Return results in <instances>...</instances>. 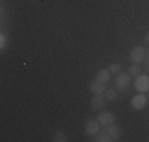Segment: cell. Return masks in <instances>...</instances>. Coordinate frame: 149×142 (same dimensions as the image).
<instances>
[{"mask_svg": "<svg viewBox=\"0 0 149 142\" xmlns=\"http://www.w3.org/2000/svg\"><path fill=\"white\" fill-rule=\"evenodd\" d=\"M135 88H136L140 93L149 92V77L148 76H143V74L136 76V79H135Z\"/></svg>", "mask_w": 149, "mask_h": 142, "instance_id": "cell-1", "label": "cell"}, {"mask_svg": "<svg viewBox=\"0 0 149 142\" xmlns=\"http://www.w3.org/2000/svg\"><path fill=\"white\" fill-rule=\"evenodd\" d=\"M84 131L89 136H97L98 131H100V122L98 120H87L86 125H84Z\"/></svg>", "mask_w": 149, "mask_h": 142, "instance_id": "cell-2", "label": "cell"}, {"mask_svg": "<svg viewBox=\"0 0 149 142\" xmlns=\"http://www.w3.org/2000/svg\"><path fill=\"white\" fill-rule=\"evenodd\" d=\"M97 120L100 122V125L102 126H108V125H111V123H114V114L113 112H108V111H103V112H98V117H97Z\"/></svg>", "mask_w": 149, "mask_h": 142, "instance_id": "cell-3", "label": "cell"}, {"mask_svg": "<svg viewBox=\"0 0 149 142\" xmlns=\"http://www.w3.org/2000/svg\"><path fill=\"white\" fill-rule=\"evenodd\" d=\"M146 104H148V97L144 93H138L132 98V108L133 109H138V111H140V109L146 108Z\"/></svg>", "mask_w": 149, "mask_h": 142, "instance_id": "cell-4", "label": "cell"}, {"mask_svg": "<svg viewBox=\"0 0 149 142\" xmlns=\"http://www.w3.org/2000/svg\"><path fill=\"white\" fill-rule=\"evenodd\" d=\"M144 54H146V51H144L143 46H135L132 49V54H130V59H132L133 63H141L144 59Z\"/></svg>", "mask_w": 149, "mask_h": 142, "instance_id": "cell-5", "label": "cell"}, {"mask_svg": "<svg viewBox=\"0 0 149 142\" xmlns=\"http://www.w3.org/2000/svg\"><path fill=\"white\" fill-rule=\"evenodd\" d=\"M105 97L103 95H94V98L91 99V108L92 111H102L105 108Z\"/></svg>", "mask_w": 149, "mask_h": 142, "instance_id": "cell-6", "label": "cell"}, {"mask_svg": "<svg viewBox=\"0 0 149 142\" xmlns=\"http://www.w3.org/2000/svg\"><path fill=\"white\" fill-rule=\"evenodd\" d=\"M130 74L127 73V74H122V73H119V76L116 77V87L120 88V90H124V88H127L130 85Z\"/></svg>", "mask_w": 149, "mask_h": 142, "instance_id": "cell-7", "label": "cell"}, {"mask_svg": "<svg viewBox=\"0 0 149 142\" xmlns=\"http://www.w3.org/2000/svg\"><path fill=\"white\" fill-rule=\"evenodd\" d=\"M89 88H91V92H92L94 95H103V93H105V84L98 82L97 79L92 81L91 85H89Z\"/></svg>", "mask_w": 149, "mask_h": 142, "instance_id": "cell-8", "label": "cell"}, {"mask_svg": "<svg viewBox=\"0 0 149 142\" xmlns=\"http://www.w3.org/2000/svg\"><path fill=\"white\" fill-rule=\"evenodd\" d=\"M108 134L111 136V139L113 141H119V137H120V128L116 125V123H111V125H108Z\"/></svg>", "mask_w": 149, "mask_h": 142, "instance_id": "cell-9", "label": "cell"}, {"mask_svg": "<svg viewBox=\"0 0 149 142\" xmlns=\"http://www.w3.org/2000/svg\"><path fill=\"white\" fill-rule=\"evenodd\" d=\"M109 79H111V73H109L108 68H106V70H100V71L97 73V81H98V82L106 84Z\"/></svg>", "mask_w": 149, "mask_h": 142, "instance_id": "cell-10", "label": "cell"}, {"mask_svg": "<svg viewBox=\"0 0 149 142\" xmlns=\"http://www.w3.org/2000/svg\"><path fill=\"white\" fill-rule=\"evenodd\" d=\"M52 141L54 142H67L68 137H67V134L63 133V131L57 130V131H54V134H52Z\"/></svg>", "mask_w": 149, "mask_h": 142, "instance_id": "cell-11", "label": "cell"}, {"mask_svg": "<svg viewBox=\"0 0 149 142\" xmlns=\"http://www.w3.org/2000/svg\"><path fill=\"white\" fill-rule=\"evenodd\" d=\"M95 141H98V142H111V136L108 134V130L106 131H98V134H97V139Z\"/></svg>", "mask_w": 149, "mask_h": 142, "instance_id": "cell-12", "label": "cell"}, {"mask_svg": "<svg viewBox=\"0 0 149 142\" xmlns=\"http://www.w3.org/2000/svg\"><path fill=\"white\" fill-rule=\"evenodd\" d=\"M103 97L106 101H116L118 99V92L116 90H111V88H108V90H105Z\"/></svg>", "mask_w": 149, "mask_h": 142, "instance_id": "cell-13", "label": "cell"}, {"mask_svg": "<svg viewBox=\"0 0 149 142\" xmlns=\"http://www.w3.org/2000/svg\"><path fill=\"white\" fill-rule=\"evenodd\" d=\"M129 74L130 76H140L141 74V70H140V65H138V63H132V65H130V68H129Z\"/></svg>", "mask_w": 149, "mask_h": 142, "instance_id": "cell-14", "label": "cell"}, {"mask_svg": "<svg viewBox=\"0 0 149 142\" xmlns=\"http://www.w3.org/2000/svg\"><path fill=\"white\" fill-rule=\"evenodd\" d=\"M108 70H109V73H116V74H119L120 71H122V66H120L119 63H111V65L108 66Z\"/></svg>", "mask_w": 149, "mask_h": 142, "instance_id": "cell-15", "label": "cell"}, {"mask_svg": "<svg viewBox=\"0 0 149 142\" xmlns=\"http://www.w3.org/2000/svg\"><path fill=\"white\" fill-rule=\"evenodd\" d=\"M5 44H6V35L5 33H2V40H0V48H5Z\"/></svg>", "mask_w": 149, "mask_h": 142, "instance_id": "cell-16", "label": "cell"}, {"mask_svg": "<svg viewBox=\"0 0 149 142\" xmlns=\"http://www.w3.org/2000/svg\"><path fill=\"white\" fill-rule=\"evenodd\" d=\"M144 43L149 46V32H146V33H144Z\"/></svg>", "mask_w": 149, "mask_h": 142, "instance_id": "cell-17", "label": "cell"}]
</instances>
